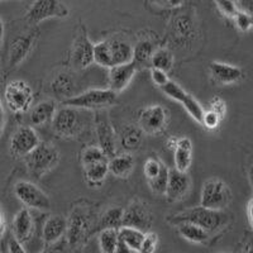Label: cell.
Here are the masks:
<instances>
[{"label": "cell", "instance_id": "cell-1", "mask_svg": "<svg viewBox=\"0 0 253 253\" xmlns=\"http://www.w3.org/2000/svg\"><path fill=\"white\" fill-rule=\"evenodd\" d=\"M170 221L173 224H177L181 221L193 223V224L202 227L203 229L207 230L208 233H211V232L219 230L227 224L228 214L224 213L223 210H213L199 207L191 208V209H187L171 216Z\"/></svg>", "mask_w": 253, "mask_h": 253}, {"label": "cell", "instance_id": "cell-2", "mask_svg": "<svg viewBox=\"0 0 253 253\" xmlns=\"http://www.w3.org/2000/svg\"><path fill=\"white\" fill-rule=\"evenodd\" d=\"M61 160L60 151L48 142H40L35 150L24 157V164L29 173L41 178L58 165Z\"/></svg>", "mask_w": 253, "mask_h": 253}, {"label": "cell", "instance_id": "cell-3", "mask_svg": "<svg viewBox=\"0 0 253 253\" xmlns=\"http://www.w3.org/2000/svg\"><path fill=\"white\" fill-rule=\"evenodd\" d=\"M52 126L56 134L62 138H74L85 128L83 110L65 105L62 108H57L52 119Z\"/></svg>", "mask_w": 253, "mask_h": 253}, {"label": "cell", "instance_id": "cell-4", "mask_svg": "<svg viewBox=\"0 0 253 253\" xmlns=\"http://www.w3.org/2000/svg\"><path fill=\"white\" fill-rule=\"evenodd\" d=\"M117 101V94L110 89H90L83 94L74 95L62 101L65 107L81 110H100L110 107Z\"/></svg>", "mask_w": 253, "mask_h": 253}, {"label": "cell", "instance_id": "cell-5", "mask_svg": "<svg viewBox=\"0 0 253 253\" xmlns=\"http://www.w3.org/2000/svg\"><path fill=\"white\" fill-rule=\"evenodd\" d=\"M4 101L10 112L26 113L35 101V91L27 81L13 80L6 84L4 89Z\"/></svg>", "mask_w": 253, "mask_h": 253}, {"label": "cell", "instance_id": "cell-6", "mask_svg": "<svg viewBox=\"0 0 253 253\" xmlns=\"http://www.w3.org/2000/svg\"><path fill=\"white\" fill-rule=\"evenodd\" d=\"M232 202V191L220 178H210L204 182L200 195V207L224 210Z\"/></svg>", "mask_w": 253, "mask_h": 253}, {"label": "cell", "instance_id": "cell-7", "mask_svg": "<svg viewBox=\"0 0 253 253\" xmlns=\"http://www.w3.org/2000/svg\"><path fill=\"white\" fill-rule=\"evenodd\" d=\"M14 195L28 209L40 210V211H48L51 209V200L48 195L35 182L26 181V180L15 182Z\"/></svg>", "mask_w": 253, "mask_h": 253}, {"label": "cell", "instance_id": "cell-8", "mask_svg": "<svg viewBox=\"0 0 253 253\" xmlns=\"http://www.w3.org/2000/svg\"><path fill=\"white\" fill-rule=\"evenodd\" d=\"M94 126L96 138H98V147L109 160L110 157L117 155L118 138H117V133L113 128V124L110 122L107 110H96L94 117Z\"/></svg>", "mask_w": 253, "mask_h": 253}, {"label": "cell", "instance_id": "cell-9", "mask_svg": "<svg viewBox=\"0 0 253 253\" xmlns=\"http://www.w3.org/2000/svg\"><path fill=\"white\" fill-rule=\"evenodd\" d=\"M70 62L76 70H84L94 63V43L90 41L86 29L80 26L70 52Z\"/></svg>", "mask_w": 253, "mask_h": 253}, {"label": "cell", "instance_id": "cell-10", "mask_svg": "<svg viewBox=\"0 0 253 253\" xmlns=\"http://www.w3.org/2000/svg\"><path fill=\"white\" fill-rule=\"evenodd\" d=\"M69 15V9L60 0H35L29 6L26 19L31 24H38L49 18H63Z\"/></svg>", "mask_w": 253, "mask_h": 253}, {"label": "cell", "instance_id": "cell-11", "mask_svg": "<svg viewBox=\"0 0 253 253\" xmlns=\"http://www.w3.org/2000/svg\"><path fill=\"white\" fill-rule=\"evenodd\" d=\"M152 213L150 205L142 200H133L126 209H124L122 227H130L146 233L152 225Z\"/></svg>", "mask_w": 253, "mask_h": 253}, {"label": "cell", "instance_id": "cell-12", "mask_svg": "<svg viewBox=\"0 0 253 253\" xmlns=\"http://www.w3.org/2000/svg\"><path fill=\"white\" fill-rule=\"evenodd\" d=\"M38 38V32L36 29H32L29 32H24L18 35L12 43L9 46L8 53V65L9 67H17L23 62L33 51L36 47Z\"/></svg>", "mask_w": 253, "mask_h": 253}, {"label": "cell", "instance_id": "cell-13", "mask_svg": "<svg viewBox=\"0 0 253 253\" xmlns=\"http://www.w3.org/2000/svg\"><path fill=\"white\" fill-rule=\"evenodd\" d=\"M169 123V112L162 105H151L141 110L138 126L142 132L155 135L164 132Z\"/></svg>", "mask_w": 253, "mask_h": 253}, {"label": "cell", "instance_id": "cell-14", "mask_svg": "<svg viewBox=\"0 0 253 253\" xmlns=\"http://www.w3.org/2000/svg\"><path fill=\"white\" fill-rule=\"evenodd\" d=\"M160 89H161L169 98L181 104L182 107L185 108V110H186L198 123L202 122V117L203 114H204V108L202 107V104L194 98L193 95L189 94L186 90L182 89L177 83L170 80L166 85H164V86L160 87Z\"/></svg>", "mask_w": 253, "mask_h": 253}, {"label": "cell", "instance_id": "cell-15", "mask_svg": "<svg viewBox=\"0 0 253 253\" xmlns=\"http://www.w3.org/2000/svg\"><path fill=\"white\" fill-rule=\"evenodd\" d=\"M41 139L35 128L29 126H19L12 134L9 150L14 157H26L40 144Z\"/></svg>", "mask_w": 253, "mask_h": 253}, {"label": "cell", "instance_id": "cell-16", "mask_svg": "<svg viewBox=\"0 0 253 253\" xmlns=\"http://www.w3.org/2000/svg\"><path fill=\"white\" fill-rule=\"evenodd\" d=\"M190 187H191V178L189 173L178 171L176 169L169 170V180H167L166 193H165L169 202H181L189 194Z\"/></svg>", "mask_w": 253, "mask_h": 253}, {"label": "cell", "instance_id": "cell-17", "mask_svg": "<svg viewBox=\"0 0 253 253\" xmlns=\"http://www.w3.org/2000/svg\"><path fill=\"white\" fill-rule=\"evenodd\" d=\"M209 72L211 80L218 85H232L239 83L245 78L243 70L241 67L225 62H219V61H213L210 63Z\"/></svg>", "mask_w": 253, "mask_h": 253}, {"label": "cell", "instance_id": "cell-18", "mask_svg": "<svg viewBox=\"0 0 253 253\" xmlns=\"http://www.w3.org/2000/svg\"><path fill=\"white\" fill-rule=\"evenodd\" d=\"M137 72V65L133 61L109 69V89L115 94L128 87Z\"/></svg>", "mask_w": 253, "mask_h": 253}, {"label": "cell", "instance_id": "cell-19", "mask_svg": "<svg viewBox=\"0 0 253 253\" xmlns=\"http://www.w3.org/2000/svg\"><path fill=\"white\" fill-rule=\"evenodd\" d=\"M12 232L13 236L20 243H26L33 236V232H35V220H33V216H32L28 208H22L15 214L14 219H13Z\"/></svg>", "mask_w": 253, "mask_h": 253}, {"label": "cell", "instance_id": "cell-20", "mask_svg": "<svg viewBox=\"0 0 253 253\" xmlns=\"http://www.w3.org/2000/svg\"><path fill=\"white\" fill-rule=\"evenodd\" d=\"M175 169L182 172H187L193 162V142L187 137L177 138L173 147Z\"/></svg>", "mask_w": 253, "mask_h": 253}, {"label": "cell", "instance_id": "cell-21", "mask_svg": "<svg viewBox=\"0 0 253 253\" xmlns=\"http://www.w3.org/2000/svg\"><path fill=\"white\" fill-rule=\"evenodd\" d=\"M143 141V132L138 126L135 124H128L122 128L119 133L118 142L121 144L122 150L126 153L134 152L141 147Z\"/></svg>", "mask_w": 253, "mask_h": 253}, {"label": "cell", "instance_id": "cell-22", "mask_svg": "<svg viewBox=\"0 0 253 253\" xmlns=\"http://www.w3.org/2000/svg\"><path fill=\"white\" fill-rule=\"evenodd\" d=\"M87 214L85 210L76 209L71 213L70 221L67 223V239L70 245H76L86 232Z\"/></svg>", "mask_w": 253, "mask_h": 253}, {"label": "cell", "instance_id": "cell-23", "mask_svg": "<svg viewBox=\"0 0 253 253\" xmlns=\"http://www.w3.org/2000/svg\"><path fill=\"white\" fill-rule=\"evenodd\" d=\"M108 43H109L113 66L124 65L133 61V47L129 42H126L123 38L113 37L108 40Z\"/></svg>", "mask_w": 253, "mask_h": 253}, {"label": "cell", "instance_id": "cell-24", "mask_svg": "<svg viewBox=\"0 0 253 253\" xmlns=\"http://www.w3.org/2000/svg\"><path fill=\"white\" fill-rule=\"evenodd\" d=\"M133 169H134V158L130 153L124 152L121 155H115L108 160V170L115 177H129Z\"/></svg>", "mask_w": 253, "mask_h": 253}, {"label": "cell", "instance_id": "cell-25", "mask_svg": "<svg viewBox=\"0 0 253 253\" xmlns=\"http://www.w3.org/2000/svg\"><path fill=\"white\" fill-rule=\"evenodd\" d=\"M67 220L65 216L51 215L43 224V239L47 243H56L66 233Z\"/></svg>", "mask_w": 253, "mask_h": 253}, {"label": "cell", "instance_id": "cell-26", "mask_svg": "<svg viewBox=\"0 0 253 253\" xmlns=\"http://www.w3.org/2000/svg\"><path fill=\"white\" fill-rule=\"evenodd\" d=\"M56 110H57V103L53 100H44L38 103L37 105L32 108L29 112V121L32 126H43L53 119Z\"/></svg>", "mask_w": 253, "mask_h": 253}, {"label": "cell", "instance_id": "cell-27", "mask_svg": "<svg viewBox=\"0 0 253 253\" xmlns=\"http://www.w3.org/2000/svg\"><path fill=\"white\" fill-rule=\"evenodd\" d=\"M52 92L57 96V98L67 100L71 96H74L75 91V83L74 79L70 75L69 72H60L58 75L55 76V79L51 83Z\"/></svg>", "mask_w": 253, "mask_h": 253}, {"label": "cell", "instance_id": "cell-28", "mask_svg": "<svg viewBox=\"0 0 253 253\" xmlns=\"http://www.w3.org/2000/svg\"><path fill=\"white\" fill-rule=\"evenodd\" d=\"M177 227L178 234L187 242L196 243V245H203L209 239V234L207 230L203 229L199 225L193 224V223H187V221H181L176 224Z\"/></svg>", "mask_w": 253, "mask_h": 253}, {"label": "cell", "instance_id": "cell-29", "mask_svg": "<svg viewBox=\"0 0 253 253\" xmlns=\"http://www.w3.org/2000/svg\"><path fill=\"white\" fill-rule=\"evenodd\" d=\"M109 170H108V160L101 161L98 164L90 165V166L84 167V176L86 180L87 185L91 187H99L105 181Z\"/></svg>", "mask_w": 253, "mask_h": 253}, {"label": "cell", "instance_id": "cell-30", "mask_svg": "<svg viewBox=\"0 0 253 253\" xmlns=\"http://www.w3.org/2000/svg\"><path fill=\"white\" fill-rule=\"evenodd\" d=\"M118 237L119 241L123 243L124 246L132 250L133 252H138L139 247L142 245V241L144 238V232L135 228L130 227H121L118 229Z\"/></svg>", "mask_w": 253, "mask_h": 253}, {"label": "cell", "instance_id": "cell-31", "mask_svg": "<svg viewBox=\"0 0 253 253\" xmlns=\"http://www.w3.org/2000/svg\"><path fill=\"white\" fill-rule=\"evenodd\" d=\"M155 47L151 41L142 40L133 47V62L138 66H144L147 63H151Z\"/></svg>", "mask_w": 253, "mask_h": 253}, {"label": "cell", "instance_id": "cell-32", "mask_svg": "<svg viewBox=\"0 0 253 253\" xmlns=\"http://www.w3.org/2000/svg\"><path fill=\"white\" fill-rule=\"evenodd\" d=\"M173 55L170 49L158 48L153 52L152 58H151V65L153 69L162 70L165 72H169L173 66Z\"/></svg>", "mask_w": 253, "mask_h": 253}, {"label": "cell", "instance_id": "cell-33", "mask_svg": "<svg viewBox=\"0 0 253 253\" xmlns=\"http://www.w3.org/2000/svg\"><path fill=\"white\" fill-rule=\"evenodd\" d=\"M173 37L180 41H187L194 35V26L193 22L186 15L176 18L172 26Z\"/></svg>", "mask_w": 253, "mask_h": 253}, {"label": "cell", "instance_id": "cell-34", "mask_svg": "<svg viewBox=\"0 0 253 253\" xmlns=\"http://www.w3.org/2000/svg\"><path fill=\"white\" fill-rule=\"evenodd\" d=\"M124 209L121 207H112L101 216V228L103 229H119L122 227Z\"/></svg>", "mask_w": 253, "mask_h": 253}, {"label": "cell", "instance_id": "cell-35", "mask_svg": "<svg viewBox=\"0 0 253 253\" xmlns=\"http://www.w3.org/2000/svg\"><path fill=\"white\" fill-rule=\"evenodd\" d=\"M118 243V229H103L99 234V247L101 253H114Z\"/></svg>", "mask_w": 253, "mask_h": 253}, {"label": "cell", "instance_id": "cell-36", "mask_svg": "<svg viewBox=\"0 0 253 253\" xmlns=\"http://www.w3.org/2000/svg\"><path fill=\"white\" fill-rule=\"evenodd\" d=\"M94 62L99 66L108 67V69L113 66L108 41H101L99 43L94 44Z\"/></svg>", "mask_w": 253, "mask_h": 253}, {"label": "cell", "instance_id": "cell-37", "mask_svg": "<svg viewBox=\"0 0 253 253\" xmlns=\"http://www.w3.org/2000/svg\"><path fill=\"white\" fill-rule=\"evenodd\" d=\"M108 157L104 155L103 151L98 146H90L83 151L81 155V164L83 167L90 166V165L98 164L101 161H107Z\"/></svg>", "mask_w": 253, "mask_h": 253}, {"label": "cell", "instance_id": "cell-38", "mask_svg": "<svg viewBox=\"0 0 253 253\" xmlns=\"http://www.w3.org/2000/svg\"><path fill=\"white\" fill-rule=\"evenodd\" d=\"M167 180H169V167L166 166L161 171L160 175H157L152 180H148L147 182L150 185V189L152 190V193L157 194V195H165V193H166Z\"/></svg>", "mask_w": 253, "mask_h": 253}, {"label": "cell", "instance_id": "cell-39", "mask_svg": "<svg viewBox=\"0 0 253 253\" xmlns=\"http://www.w3.org/2000/svg\"><path fill=\"white\" fill-rule=\"evenodd\" d=\"M165 167H166V165H165L160 158H148V160L144 162L143 166V172L147 178V181H148V180H152L156 176L160 175Z\"/></svg>", "mask_w": 253, "mask_h": 253}, {"label": "cell", "instance_id": "cell-40", "mask_svg": "<svg viewBox=\"0 0 253 253\" xmlns=\"http://www.w3.org/2000/svg\"><path fill=\"white\" fill-rule=\"evenodd\" d=\"M221 121H223V118H221L220 115L214 113L213 110L208 109V110H204V114H203L200 124H203L207 129L214 130V129H218Z\"/></svg>", "mask_w": 253, "mask_h": 253}, {"label": "cell", "instance_id": "cell-41", "mask_svg": "<svg viewBox=\"0 0 253 253\" xmlns=\"http://www.w3.org/2000/svg\"><path fill=\"white\" fill-rule=\"evenodd\" d=\"M158 245V236L155 232H146L142 245L137 253H155Z\"/></svg>", "mask_w": 253, "mask_h": 253}, {"label": "cell", "instance_id": "cell-42", "mask_svg": "<svg viewBox=\"0 0 253 253\" xmlns=\"http://www.w3.org/2000/svg\"><path fill=\"white\" fill-rule=\"evenodd\" d=\"M234 20H236V26L238 27V29L241 32H248L251 31L253 24V20L251 14H248L247 12H243V10H237V13L234 14Z\"/></svg>", "mask_w": 253, "mask_h": 253}, {"label": "cell", "instance_id": "cell-43", "mask_svg": "<svg viewBox=\"0 0 253 253\" xmlns=\"http://www.w3.org/2000/svg\"><path fill=\"white\" fill-rule=\"evenodd\" d=\"M215 3L218 4L221 12L224 13L225 15H228V17L233 18L237 10H238L236 0H215Z\"/></svg>", "mask_w": 253, "mask_h": 253}, {"label": "cell", "instance_id": "cell-44", "mask_svg": "<svg viewBox=\"0 0 253 253\" xmlns=\"http://www.w3.org/2000/svg\"><path fill=\"white\" fill-rule=\"evenodd\" d=\"M209 109L213 110L214 113H216V114L220 115L221 118L224 119L225 114H227V104H225V101L223 99L219 98V96H214L210 100Z\"/></svg>", "mask_w": 253, "mask_h": 253}, {"label": "cell", "instance_id": "cell-45", "mask_svg": "<svg viewBox=\"0 0 253 253\" xmlns=\"http://www.w3.org/2000/svg\"><path fill=\"white\" fill-rule=\"evenodd\" d=\"M151 79L158 87H162L170 81V78L167 76V72L162 71V70L153 69V67L151 69Z\"/></svg>", "mask_w": 253, "mask_h": 253}, {"label": "cell", "instance_id": "cell-46", "mask_svg": "<svg viewBox=\"0 0 253 253\" xmlns=\"http://www.w3.org/2000/svg\"><path fill=\"white\" fill-rule=\"evenodd\" d=\"M6 247H8V253H28L23 247V243H20L14 236H9L8 242H6Z\"/></svg>", "mask_w": 253, "mask_h": 253}, {"label": "cell", "instance_id": "cell-47", "mask_svg": "<svg viewBox=\"0 0 253 253\" xmlns=\"http://www.w3.org/2000/svg\"><path fill=\"white\" fill-rule=\"evenodd\" d=\"M6 117H5V109H4V104L1 98H0V138L3 137L4 129H5Z\"/></svg>", "mask_w": 253, "mask_h": 253}, {"label": "cell", "instance_id": "cell-48", "mask_svg": "<svg viewBox=\"0 0 253 253\" xmlns=\"http://www.w3.org/2000/svg\"><path fill=\"white\" fill-rule=\"evenodd\" d=\"M6 233V219L4 215V211L0 207V238H3Z\"/></svg>", "mask_w": 253, "mask_h": 253}, {"label": "cell", "instance_id": "cell-49", "mask_svg": "<svg viewBox=\"0 0 253 253\" xmlns=\"http://www.w3.org/2000/svg\"><path fill=\"white\" fill-rule=\"evenodd\" d=\"M114 253H135V252H133L132 250H129V248L126 247V246H124L123 243L119 241L118 247H117V250H115Z\"/></svg>", "mask_w": 253, "mask_h": 253}, {"label": "cell", "instance_id": "cell-50", "mask_svg": "<svg viewBox=\"0 0 253 253\" xmlns=\"http://www.w3.org/2000/svg\"><path fill=\"white\" fill-rule=\"evenodd\" d=\"M4 35H5V27H4L3 20L0 19V51H1V46L4 42Z\"/></svg>", "mask_w": 253, "mask_h": 253}, {"label": "cell", "instance_id": "cell-51", "mask_svg": "<svg viewBox=\"0 0 253 253\" xmlns=\"http://www.w3.org/2000/svg\"><path fill=\"white\" fill-rule=\"evenodd\" d=\"M42 253H65V252H63L62 246H52L49 250L43 251Z\"/></svg>", "mask_w": 253, "mask_h": 253}, {"label": "cell", "instance_id": "cell-52", "mask_svg": "<svg viewBox=\"0 0 253 253\" xmlns=\"http://www.w3.org/2000/svg\"><path fill=\"white\" fill-rule=\"evenodd\" d=\"M184 3V0H167V5L169 6H178Z\"/></svg>", "mask_w": 253, "mask_h": 253}, {"label": "cell", "instance_id": "cell-53", "mask_svg": "<svg viewBox=\"0 0 253 253\" xmlns=\"http://www.w3.org/2000/svg\"><path fill=\"white\" fill-rule=\"evenodd\" d=\"M155 4H158V5L161 6H166L167 5V0H152Z\"/></svg>", "mask_w": 253, "mask_h": 253}, {"label": "cell", "instance_id": "cell-54", "mask_svg": "<svg viewBox=\"0 0 253 253\" xmlns=\"http://www.w3.org/2000/svg\"><path fill=\"white\" fill-rule=\"evenodd\" d=\"M250 220L251 224H252V200L250 202Z\"/></svg>", "mask_w": 253, "mask_h": 253}, {"label": "cell", "instance_id": "cell-55", "mask_svg": "<svg viewBox=\"0 0 253 253\" xmlns=\"http://www.w3.org/2000/svg\"><path fill=\"white\" fill-rule=\"evenodd\" d=\"M247 253H252V250H248Z\"/></svg>", "mask_w": 253, "mask_h": 253}]
</instances>
